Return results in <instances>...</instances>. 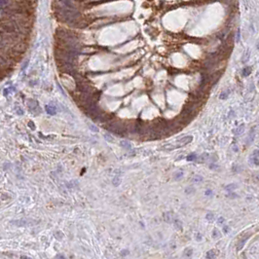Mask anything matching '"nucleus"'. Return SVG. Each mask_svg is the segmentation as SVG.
I'll use <instances>...</instances> for the list:
<instances>
[{
	"label": "nucleus",
	"instance_id": "obj_4",
	"mask_svg": "<svg viewBox=\"0 0 259 259\" xmlns=\"http://www.w3.org/2000/svg\"><path fill=\"white\" fill-rule=\"evenodd\" d=\"M258 150H254V153L252 155V163L255 166H258Z\"/></svg>",
	"mask_w": 259,
	"mask_h": 259
},
{
	"label": "nucleus",
	"instance_id": "obj_10",
	"mask_svg": "<svg viewBox=\"0 0 259 259\" xmlns=\"http://www.w3.org/2000/svg\"><path fill=\"white\" fill-rule=\"evenodd\" d=\"M205 257H206V258H213V257H215V251L214 250H210V251L206 253Z\"/></svg>",
	"mask_w": 259,
	"mask_h": 259
},
{
	"label": "nucleus",
	"instance_id": "obj_1",
	"mask_svg": "<svg viewBox=\"0 0 259 259\" xmlns=\"http://www.w3.org/2000/svg\"><path fill=\"white\" fill-rule=\"evenodd\" d=\"M193 139L192 136H187V137H184L176 140L175 142H172V143H169V144H166L164 146L162 147V150H173V149H176V148H179V147H182L184 145H187L188 143H190Z\"/></svg>",
	"mask_w": 259,
	"mask_h": 259
},
{
	"label": "nucleus",
	"instance_id": "obj_12",
	"mask_svg": "<svg viewBox=\"0 0 259 259\" xmlns=\"http://www.w3.org/2000/svg\"><path fill=\"white\" fill-rule=\"evenodd\" d=\"M174 225H175V227L178 230H181V228H182V224H181V222L179 221V220L176 219L175 221H174Z\"/></svg>",
	"mask_w": 259,
	"mask_h": 259
},
{
	"label": "nucleus",
	"instance_id": "obj_11",
	"mask_svg": "<svg viewBox=\"0 0 259 259\" xmlns=\"http://www.w3.org/2000/svg\"><path fill=\"white\" fill-rule=\"evenodd\" d=\"M244 125H241L238 129H237V131H236V133L239 136V134H241L242 132H244Z\"/></svg>",
	"mask_w": 259,
	"mask_h": 259
},
{
	"label": "nucleus",
	"instance_id": "obj_3",
	"mask_svg": "<svg viewBox=\"0 0 259 259\" xmlns=\"http://www.w3.org/2000/svg\"><path fill=\"white\" fill-rule=\"evenodd\" d=\"M208 158H209V154H202L201 156H199L198 158H196V159H198L197 162L198 163H204L208 160Z\"/></svg>",
	"mask_w": 259,
	"mask_h": 259
},
{
	"label": "nucleus",
	"instance_id": "obj_5",
	"mask_svg": "<svg viewBox=\"0 0 259 259\" xmlns=\"http://www.w3.org/2000/svg\"><path fill=\"white\" fill-rule=\"evenodd\" d=\"M248 238H249L248 236H245V238H243V239H242V240H241V241H240L239 244H239V245L237 246V249H238V250H240V249H242V247L244 246V243H245V242L247 241V239H248Z\"/></svg>",
	"mask_w": 259,
	"mask_h": 259
},
{
	"label": "nucleus",
	"instance_id": "obj_14",
	"mask_svg": "<svg viewBox=\"0 0 259 259\" xmlns=\"http://www.w3.org/2000/svg\"><path fill=\"white\" fill-rule=\"evenodd\" d=\"M212 236H213V238H214V239H218V238H219V237H220L219 231H218V230L215 229L214 231H213V233H212Z\"/></svg>",
	"mask_w": 259,
	"mask_h": 259
},
{
	"label": "nucleus",
	"instance_id": "obj_16",
	"mask_svg": "<svg viewBox=\"0 0 259 259\" xmlns=\"http://www.w3.org/2000/svg\"><path fill=\"white\" fill-rule=\"evenodd\" d=\"M250 74V67H245L244 69V76H248Z\"/></svg>",
	"mask_w": 259,
	"mask_h": 259
},
{
	"label": "nucleus",
	"instance_id": "obj_25",
	"mask_svg": "<svg viewBox=\"0 0 259 259\" xmlns=\"http://www.w3.org/2000/svg\"><path fill=\"white\" fill-rule=\"evenodd\" d=\"M224 231H225V233H227V232H228V227H225Z\"/></svg>",
	"mask_w": 259,
	"mask_h": 259
},
{
	"label": "nucleus",
	"instance_id": "obj_20",
	"mask_svg": "<svg viewBox=\"0 0 259 259\" xmlns=\"http://www.w3.org/2000/svg\"><path fill=\"white\" fill-rule=\"evenodd\" d=\"M191 254H192V248L185 249V255H186V256H190Z\"/></svg>",
	"mask_w": 259,
	"mask_h": 259
},
{
	"label": "nucleus",
	"instance_id": "obj_21",
	"mask_svg": "<svg viewBox=\"0 0 259 259\" xmlns=\"http://www.w3.org/2000/svg\"><path fill=\"white\" fill-rule=\"evenodd\" d=\"M206 219L209 220V221L213 220V214H210V213H209V214L206 215Z\"/></svg>",
	"mask_w": 259,
	"mask_h": 259
},
{
	"label": "nucleus",
	"instance_id": "obj_24",
	"mask_svg": "<svg viewBox=\"0 0 259 259\" xmlns=\"http://www.w3.org/2000/svg\"><path fill=\"white\" fill-rule=\"evenodd\" d=\"M210 194H211V191H210V190L205 192V195H210Z\"/></svg>",
	"mask_w": 259,
	"mask_h": 259
},
{
	"label": "nucleus",
	"instance_id": "obj_9",
	"mask_svg": "<svg viewBox=\"0 0 259 259\" xmlns=\"http://www.w3.org/2000/svg\"><path fill=\"white\" fill-rule=\"evenodd\" d=\"M229 93H230L229 91H225L223 93H221L220 94V98H221V99H226V98L229 97Z\"/></svg>",
	"mask_w": 259,
	"mask_h": 259
},
{
	"label": "nucleus",
	"instance_id": "obj_13",
	"mask_svg": "<svg viewBox=\"0 0 259 259\" xmlns=\"http://www.w3.org/2000/svg\"><path fill=\"white\" fill-rule=\"evenodd\" d=\"M182 176H183V171H177L174 174V179H179Z\"/></svg>",
	"mask_w": 259,
	"mask_h": 259
},
{
	"label": "nucleus",
	"instance_id": "obj_8",
	"mask_svg": "<svg viewBox=\"0 0 259 259\" xmlns=\"http://www.w3.org/2000/svg\"><path fill=\"white\" fill-rule=\"evenodd\" d=\"M236 187H237V185L236 184H229V185H227L226 187H225V189H226V191H233V190H235L236 189Z\"/></svg>",
	"mask_w": 259,
	"mask_h": 259
},
{
	"label": "nucleus",
	"instance_id": "obj_23",
	"mask_svg": "<svg viewBox=\"0 0 259 259\" xmlns=\"http://www.w3.org/2000/svg\"><path fill=\"white\" fill-rule=\"evenodd\" d=\"M224 222V218L223 217H219L218 218V223H223Z\"/></svg>",
	"mask_w": 259,
	"mask_h": 259
},
{
	"label": "nucleus",
	"instance_id": "obj_7",
	"mask_svg": "<svg viewBox=\"0 0 259 259\" xmlns=\"http://www.w3.org/2000/svg\"><path fill=\"white\" fill-rule=\"evenodd\" d=\"M120 183H121V179H120V177L116 176V177H114V178L112 179V184L114 186L120 185Z\"/></svg>",
	"mask_w": 259,
	"mask_h": 259
},
{
	"label": "nucleus",
	"instance_id": "obj_6",
	"mask_svg": "<svg viewBox=\"0 0 259 259\" xmlns=\"http://www.w3.org/2000/svg\"><path fill=\"white\" fill-rule=\"evenodd\" d=\"M120 145H121V146H122V147H124L125 149H127V150H130V149L132 148V146H131V144H130L129 142H128V141H124V140L120 142Z\"/></svg>",
	"mask_w": 259,
	"mask_h": 259
},
{
	"label": "nucleus",
	"instance_id": "obj_2",
	"mask_svg": "<svg viewBox=\"0 0 259 259\" xmlns=\"http://www.w3.org/2000/svg\"><path fill=\"white\" fill-rule=\"evenodd\" d=\"M46 111L48 114L50 115H55L56 113H57V108L55 105H52V104H48V105H46Z\"/></svg>",
	"mask_w": 259,
	"mask_h": 259
},
{
	"label": "nucleus",
	"instance_id": "obj_19",
	"mask_svg": "<svg viewBox=\"0 0 259 259\" xmlns=\"http://www.w3.org/2000/svg\"><path fill=\"white\" fill-rule=\"evenodd\" d=\"M89 127H90V129L92 130V131H94V132H98V129L96 126H94V125H92V124H89Z\"/></svg>",
	"mask_w": 259,
	"mask_h": 259
},
{
	"label": "nucleus",
	"instance_id": "obj_17",
	"mask_svg": "<svg viewBox=\"0 0 259 259\" xmlns=\"http://www.w3.org/2000/svg\"><path fill=\"white\" fill-rule=\"evenodd\" d=\"M196 158H197L196 154H191V155H189V156L187 157V160H188V161H193V160H195Z\"/></svg>",
	"mask_w": 259,
	"mask_h": 259
},
{
	"label": "nucleus",
	"instance_id": "obj_18",
	"mask_svg": "<svg viewBox=\"0 0 259 259\" xmlns=\"http://www.w3.org/2000/svg\"><path fill=\"white\" fill-rule=\"evenodd\" d=\"M202 180H203V177H202V176H200V175L195 176V177H194V179H193V181H194V182H200V181H202Z\"/></svg>",
	"mask_w": 259,
	"mask_h": 259
},
{
	"label": "nucleus",
	"instance_id": "obj_22",
	"mask_svg": "<svg viewBox=\"0 0 259 259\" xmlns=\"http://www.w3.org/2000/svg\"><path fill=\"white\" fill-rule=\"evenodd\" d=\"M104 137H105V138H106L107 140H109V141H111V142H112L113 140H114V139H113L112 137H109V136H108V134H105V136H104Z\"/></svg>",
	"mask_w": 259,
	"mask_h": 259
},
{
	"label": "nucleus",
	"instance_id": "obj_15",
	"mask_svg": "<svg viewBox=\"0 0 259 259\" xmlns=\"http://www.w3.org/2000/svg\"><path fill=\"white\" fill-rule=\"evenodd\" d=\"M15 91V88H13V87H11L9 89H6L5 91H4V96H7V94H10L11 92H14Z\"/></svg>",
	"mask_w": 259,
	"mask_h": 259
}]
</instances>
